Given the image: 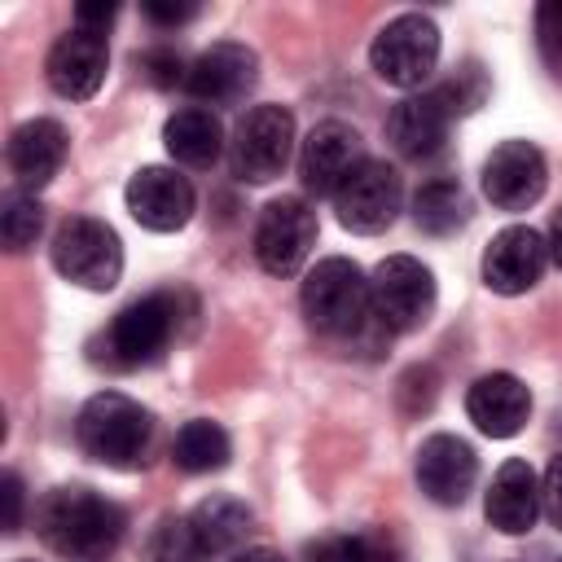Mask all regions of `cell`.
Wrapping results in <instances>:
<instances>
[{"label":"cell","instance_id":"1","mask_svg":"<svg viewBox=\"0 0 562 562\" xmlns=\"http://www.w3.org/2000/svg\"><path fill=\"white\" fill-rule=\"evenodd\" d=\"M123 527H127L123 509L92 487H53L35 501V536L53 553L75 562L105 558L119 544Z\"/></svg>","mask_w":562,"mask_h":562},{"label":"cell","instance_id":"2","mask_svg":"<svg viewBox=\"0 0 562 562\" xmlns=\"http://www.w3.org/2000/svg\"><path fill=\"white\" fill-rule=\"evenodd\" d=\"M299 307H303V321L321 334V338H334V342H364L369 334H386L378 321H373V307H369V277L342 259V255H329L321 259L307 277H303V290H299ZM391 338V334H386Z\"/></svg>","mask_w":562,"mask_h":562},{"label":"cell","instance_id":"3","mask_svg":"<svg viewBox=\"0 0 562 562\" xmlns=\"http://www.w3.org/2000/svg\"><path fill=\"white\" fill-rule=\"evenodd\" d=\"M180 325V299L158 290L136 303H127L92 342V364H105L114 373H132L140 364H154Z\"/></svg>","mask_w":562,"mask_h":562},{"label":"cell","instance_id":"4","mask_svg":"<svg viewBox=\"0 0 562 562\" xmlns=\"http://www.w3.org/2000/svg\"><path fill=\"white\" fill-rule=\"evenodd\" d=\"M154 417L123 391H97L75 422V439L83 457L110 465V470H136L149 452Z\"/></svg>","mask_w":562,"mask_h":562},{"label":"cell","instance_id":"5","mask_svg":"<svg viewBox=\"0 0 562 562\" xmlns=\"http://www.w3.org/2000/svg\"><path fill=\"white\" fill-rule=\"evenodd\" d=\"M53 268L79 290H114L123 277V241L97 215H70L53 233Z\"/></svg>","mask_w":562,"mask_h":562},{"label":"cell","instance_id":"6","mask_svg":"<svg viewBox=\"0 0 562 562\" xmlns=\"http://www.w3.org/2000/svg\"><path fill=\"white\" fill-rule=\"evenodd\" d=\"M369 307L386 334H413L435 312V272L413 255H386L369 277Z\"/></svg>","mask_w":562,"mask_h":562},{"label":"cell","instance_id":"7","mask_svg":"<svg viewBox=\"0 0 562 562\" xmlns=\"http://www.w3.org/2000/svg\"><path fill=\"white\" fill-rule=\"evenodd\" d=\"M369 66L391 88H422L439 66V26L426 13L391 18L369 44Z\"/></svg>","mask_w":562,"mask_h":562},{"label":"cell","instance_id":"8","mask_svg":"<svg viewBox=\"0 0 562 562\" xmlns=\"http://www.w3.org/2000/svg\"><path fill=\"white\" fill-rule=\"evenodd\" d=\"M294 154V114L285 105H250L228 140V167L246 184H268Z\"/></svg>","mask_w":562,"mask_h":562},{"label":"cell","instance_id":"9","mask_svg":"<svg viewBox=\"0 0 562 562\" xmlns=\"http://www.w3.org/2000/svg\"><path fill=\"white\" fill-rule=\"evenodd\" d=\"M400 206H404V180H400V171H395L391 162H382V158H364V162L351 171V180L334 193V215H338V224H342L347 233H360V237H373V233L391 228L395 215H400Z\"/></svg>","mask_w":562,"mask_h":562},{"label":"cell","instance_id":"10","mask_svg":"<svg viewBox=\"0 0 562 562\" xmlns=\"http://www.w3.org/2000/svg\"><path fill=\"white\" fill-rule=\"evenodd\" d=\"M316 246V211L303 198H272L255 220V259L268 277H294Z\"/></svg>","mask_w":562,"mask_h":562},{"label":"cell","instance_id":"11","mask_svg":"<svg viewBox=\"0 0 562 562\" xmlns=\"http://www.w3.org/2000/svg\"><path fill=\"white\" fill-rule=\"evenodd\" d=\"M364 162V140L351 123L342 119H325L316 123L307 136H303V149H299V180L307 193L316 198H334L351 171Z\"/></svg>","mask_w":562,"mask_h":562},{"label":"cell","instance_id":"12","mask_svg":"<svg viewBox=\"0 0 562 562\" xmlns=\"http://www.w3.org/2000/svg\"><path fill=\"white\" fill-rule=\"evenodd\" d=\"M259 79V57L255 48L237 44V40H220L211 48H202L193 61H189V75H184V92L198 101V105H233L241 101Z\"/></svg>","mask_w":562,"mask_h":562},{"label":"cell","instance_id":"13","mask_svg":"<svg viewBox=\"0 0 562 562\" xmlns=\"http://www.w3.org/2000/svg\"><path fill=\"white\" fill-rule=\"evenodd\" d=\"M549 180L544 154L531 140H501L483 162V193L501 211H527L540 202Z\"/></svg>","mask_w":562,"mask_h":562},{"label":"cell","instance_id":"14","mask_svg":"<svg viewBox=\"0 0 562 562\" xmlns=\"http://www.w3.org/2000/svg\"><path fill=\"white\" fill-rule=\"evenodd\" d=\"M123 198H127L132 220L140 228H149V233H176V228H184L193 220V206H198L193 184L176 167H140L127 180Z\"/></svg>","mask_w":562,"mask_h":562},{"label":"cell","instance_id":"15","mask_svg":"<svg viewBox=\"0 0 562 562\" xmlns=\"http://www.w3.org/2000/svg\"><path fill=\"white\" fill-rule=\"evenodd\" d=\"M549 263V241L531 224H509L501 228L487 250H483V285L496 294H527Z\"/></svg>","mask_w":562,"mask_h":562},{"label":"cell","instance_id":"16","mask_svg":"<svg viewBox=\"0 0 562 562\" xmlns=\"http://www.w3.org/2000/svg\"><path fill=\"white\" fill-rule=\"evenodd\" d=\"M105 70H110L105 35H92V31H79V26H70L66 35H57V44L48 48V61H44L48 88L57 97H66V101L97 97L101 83H105Z\"/></svg>","mask_w":562,"mask_h":562},{"label":"cell","instance_id":"17","mask_svg":"<svg viewBox=\"0 0 562 562\" xmlns=\"http://www.w3.org/2000/svg\"><path fill=\"white\" fill-rule=\"evenodd\" d=\"M479 479V457L457 435H430L417 448V487L435 505H461Z\"/></svg>","mask_w":562,"mask_h":562},{"label":"cell","instance_id":"18","mask_svg":"<svg viewBox=\"0 0 562 562\" xmlns=\"http://www.w3.org/2000/svg\"><path fill=\"white\" fill-rule=\"evenodd\" d=\"M66 149H70V136L57 119H26L22 127H13L9 136V171L18 180V189L35 193L44 189L61 162H66Z\"/></svg>","mask_w":562,"mask_h":562},{"label":"cell","instance_id":"19","mask_svg":"<svg viewBox=\"0 0 562 562\" xmlns=\"http://www.w3.org/2000/svg\"><path fill=\"white\" fill-rule=\"evenodd\" d=\"M465 413L487 439H509L531 417V391L514 373H483L465 391Z\"/></svg>","mask_w":562,"mask_h":562},{"label":"cell","instance_id":"20","mask_svg":"<svg viewBox=\"0 0 562 562\" xmlns=\"http://www.w3.org/2000/svg\"><path fill=\"white\" fill-rule=\"evenodd\" d=\"M483 514L505 536H527L536 527V518H540V479L522 457H509L492 474V487L483 496Z\"/></svg>","mask_w":562,"mask_h":562},{"label":"cell","instance_id":"21","mask_svg":"<svg viewBox=\"0 0 562 562\" xmlns=\"http://www.w3.org/2000/svg\"><path fill=\"white\" fill-rule=\"evenodd\" d=\"M448 123H452V114H448L443 97H439L435 88H422V92H408V97L391 110L386 136H391V145H395L404 158H417V162H422V158H435V154L443 149Z\"/></svg>","mask_w":562,"mask_h":562},{"label":"cell","instance_id":"22","mask_svg":"<svg viewBox=\"0 0 562 562\" xmlns=\"http://www.w3.org/2000/svg\"><path fill=\"white\" fill-rule=\"evenodd\" d=\"M189 522H193V531H198L206 558H233V553L246 544L255 514H250L246 501L215 492V496H206V501H198V505L189 509Z\"/></svg>","mask_w":562,"mask_h":562},{"label":"cell","instance_id":"23","mask_svg":"<svg viewBox=\"0 0 562 562\" xmlns=\"http://www.w3.org/2000/svg\"><path fill=\"white\" fill-rule=\"evenodd\" d=\"M162 145L180 167H211L224 149V127L206 105H184L162 123Z\"/></svg>","mask_w":562,"mask_h":562},{"label":"cell","instance_id":"24","mask_svg":"<svg viewBox=\"0 0 562 562\" xmlns=\"http://www.w3.org/2000/svg\"><path fill=\"white\" fill-rule=\"evenodd\" d=\"M470 220V198L452 176H435L413 193V224L430 237H448L457 228H465Z\"/></svg>","mask_w":562,"mask_h":562},{"label":"cell","instance_id":"25","mask_svg":"<svg viewBox=\"0 0 562 562\" xmlns=\"http://www.w3.org/2000/svg\"><path fill=\"white\" fill-rule=\"evenodd\" d=\"M171 457L184 474H211V470H224L228 457H233V443H228V430L211 417H193L176 430V443H171Z\"/></svg>","mask_w":562,"mask_h":562},{"label":"cell","instance_id":"26","mask_svg":"<svg viewBox=\"0 0 562 562\" xmlns=\"http://www.w3.org/2000/svg\"><path fill=\"white\" fill-rule=\"evenodd\" d=\"M40 228H44V206H40V198L26 193V189H9L4 202H0V241H4V250L18 255V250L35 246Z\"/></svg>","mask_w":562,"mask_h":562},{"label":"cell","instance_id":"27","mask_svg":"<svg viewBox=\"0 0 562 562\" xmlns=\"http://www.w3.org/2000/svg\"><path fill=\"white\" fill-rule=\"evenodd\" d=\"M145 562H211V558L184 514V518H167L154 527V536L145 540Z\"/></svg>","mask_w":562,"mask_h":562},{"label":"cell","instance_id":"28","mask_svg":"<svg viewBox=\"0 0 562 562\" xmlns=\"http://www.w3.org/2000/svg\"><path fill=\"white\" fill-rule=\"evenodd\" d=\"M435 92L443 97L448 114L457 119V114H470V110H479L487 101V75H483L479 61H465V66H457V75H448L443 83H435Z\"/></svg>","mask_w":562,"mask_h":562},{"label":"cell","instance_id":"29","mask_svg":"<svg viewBox=\"0 0 562 562\" xmlns=\"http://www.w3.org/2000/svg\"><path fill=\"white\" fill-rule=\"evenodd\" d=\"M536 44L553 75H562V0H549L536 9Z\"/></svg>","mask_w":562,"mask_h":562},{"label":"cell","instance_id":"30","mask_svg":"<svg viewBox=\"0 0 562 562\" xmlns=\"http://www.w3.org/2000/svg\"><path fill=\"white\" fill-rule=\"evenodd\" d=\"M435 391H439V378L430 364H413L404 378H400V408L404 413H426L435 404Z\"/></svg>","mask_w":562,"mask_h":562},{"label":"cell","instance_id":"31","mask_svg":"<svg viewBox=\"0 0 562 562\" xmlns=\"http://www.w3.org/2000/svg\"><path fill=\"white\" fill-rule=\"evenodd\" d=\"M342 562H404V553L386 531H360V536H347Z\"/></svg>","mask_w":562,"mask_h":562},{"label":"cell","instance_id":"32","mask_svg":"<svg viewBox=\"0 0 562 562\" xmlns=\"http://www.w3.org/2000/svg\"><path fill=\"white\" fill-rule=\"evenodd\" d=\"M140 70L149 75L154 88H176V83H184V75H189V66L180 61L176 48H149V53L140 57Z\"/></svg>","mask_w":562,"mask_h":562},{"label":"cell","instance_id":"33","mask_svg":"<svg viewBox=\"0 0 562 562\" xmlns=\"http://www.w3.org/2000/svg\"><path fill=\"white\" fill-rule=\"evenodd\" d=\"M540 514L562 531V452L549 461V470L540 479Z\"/></svg>","mask_w":562,"mask_h":562},{"label":"cell","instance_id":"34","mask_svg":"<svg viewBox=\"0 0 562 562\" xmlns=\"http://www.w3.org/2000/svg\"><path fill=\"white\" fill-rule=\"evenodd\" d=\"M0 496H4V531H18L22 527V479L13 470H4Z\"/></svg>","mask_w":562,"mask_h":562},{"label":"cell","instance_id":"35","mask_svg":"<svg viewBox=\"0 0 562 562\" xmlns=\"http://www.w3.org/2000/svg\"><path fill=\"white\" fill-rule=\"evenodd\" d=\"M119 4H75V26L79 31H92V35H105V26L114 22Z\"/></svg>","mask_w":562,"mask_h":562},{"label":"cell","instance_id":"36","mask_svg":"<svg viewBox=\"0 0 562 562\" xmlns=\"http://www.w3.org/2000/svg\"><path fill=\"white\" fill-rule=\"evenodd\" d=\"M347 558V536H321L303 549V562H342Z\"/></svg>","mask_w":562,"mask_h":562},{"label":"cell","instance_id":"37","mask_svg":"<svg viewBox=\"0 0 562 562\" xmlns=\"http://www.w3.org/2000/svg\"><path fill=\"white\" fill-rule=\"evenodd\" d=\"M193 13H198V4H158V0L145 4V18L158 22V26H180V22H189Z\"/></svg>","mask_w":562,"mask_h":562},{"label":"cell","instance_id":"38","mask_svg":"<svg viewBox=\"0 0 562 562\" xmlns=\"http://www.w3.org/2000/svg\"><path fill=\"white\" fill-rule=\"evenodd\" d=\"M544 241H549V259L562 268V206L553 211V220H549V237H544Z\"/></svg>","mask_w":562,"mask_h":562},{"label":"cell","instance_id":"39","mask_svg":"<svg viewBox=\"0 0 562 562\" xmlns=\"http://www.w3.org/2000/svg\"><path fill=\"white\" fill-rule=\"evenodd\" d=\"M228 562H285L277 549H268V544H255V549H237Z\"/></svg>","mask_w":562,"mask_h":562}]
</instances>
